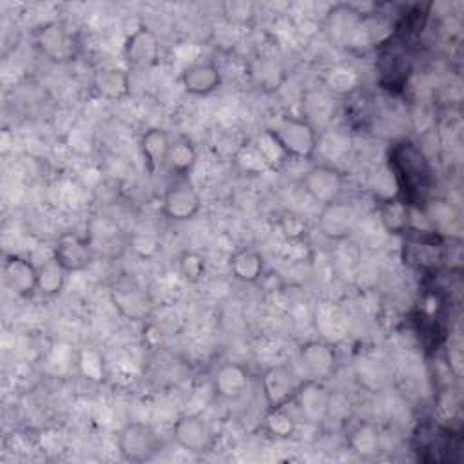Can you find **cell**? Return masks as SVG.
Returning <instances> with one entry per match:
<instances>
[{"label":"cell","instance_id":"6","mask_svg":"<svg viewBox=\"0 0 464 464\" xmlns=\"http://www.w3.org/2000/svg\"><path fill=\"white\" fill-rule=\"evenodd\" d=\"M160 210L163 218L176 223L190 221L198 216V212L201 210V196L194 183L188 179V176L176 178L174 183L167 187L161 198Z\"/></svg>","mask_w":464,"mask_h":464},{"label":"cell","instance_id":"30","mask_svg":"<svg viewBox=\"0 0 464 464\" xmlns=\"http://www.w3.org/2000/svg\"><path fill=\"white\" fill-rule=\"evenodd\" d=\"M277 227L288 241H299L308 234V221L295 210H283L277 218Z\"/></svg>","mask_w":464,"mask_h":464},{"label":"cell","instance_id":"12","mask_svg":"<svg viewBox=\"0 0 464 464\" xmlns=\"http://www.w3.org/2000/svg\"><path fill=\"white\" fill-rule=\"evenodd\" d=\"M123 58L130 69H149L160 60V40L147 25H138L123 42Z\"/></svg>","mask_w":464,"mask_h":464},{"label":"cell","instance_id":"7","mask_svg":"<svg viewBox=\"0 0 464 464\" xmlns=\"http://www.w3.org/2000/svg\"><path fill=\"white\" fill-rule=\"evenodd\" d=\"M172 439L181 450L201 455L214 448L216 433L201 413H185L172 424Z\"/></svg>","mask_w":464,"mask_h":464},{"label":"cell","instance_id":"9","mask_svg":"<svg viewBox=\"0 0 464 464\" xmlns=\"http://www.w3.org/2000/svg\"><path fill=\"white\" fill-rule=\"evenodd\" d=\"M304 192L321 207L335 203L341 199L344 188L343 172L328 163L312 165L303 178Z\"/></svg>","mask_w":464,"mask_h":464},{"label":"cell","instance_id":"3","mask_svg":"<svg viewBox=\"0 0 464 464\" xmlns=\"http://www.w3.org/2000/svg\"><path fill=\"white\" fill-rule=\"evenodd\" d=\"M116 446L123 460L149 462L161 453L163 440L150 424L130 420L120 428L116 435Z\"/></svg>","mask_w":464,"mask_h":464},{"label":"cell","instance_id":"4","mask_svg":"<svg viewBox=\"0 0 464 464\" xmlns=\"http://www.w3.org/2000/svg\"><path fill=\"white\" fill-rule=\"evenodd\" d=\"M36 49L56 63H65L74 60L80 51L76 34L62 22H45L34 31Z\"/></svg>","mask_w":464,"mask_h":464},{"label":"cell","instance_id":"11","mask_svg":"<svg viewBox=\"0 0 464 464\" xmlns=\"http://www.w3.org/2000/svg\"><path fill=\"white\" fill-rule=\"evenodd\" d=\"M297 361L304 379L324 381L337 368V352L323 341H308L299 348Z\"/></svg>","mask_w":464,"mask_h":464},{"label":"cell","instance_id":"20","mask_svg":"<svg viewBox=\"0 0 464 464\" xmlns=\"http://www.w3.org/2000/svg\"><path fill=\"white\" fill-rule=\"evenodd\" d=\"M92 91L107 102H121L130 94V76L120 67H100L92 74Z\"/></svg>","mask_w":464,"mask_h":464},{"label":"cell","instance_id":"22","mask_svg":"<svg viewBox=\"0 0 464 464\" xmlns=\"http://www.w3.org/2000/svg\"><path fill=\"white\" fill-rule=\"evenodd\" d=\"M228 266L237 281L257 283L265 272V257L252 246H241L230 256Z\"/></svg>","mask_w":464,"mask_h":464},{"label":"cell","instance_id":"34","mask_svg":"<svg viewBox=\"0 0 464 464\" xmlns=\"http://www.w3.org/2000/svg\"><path fill=\"white\" fill-rule=\"evenodd\" d=\"M223 9L232 20H246L254 14V5L248 2H227L223 4Z\"/></svg>","mask_w":464,"mask_h":464},{"label":"cell","instance_id":"33","mask_svg":"<svg viewBox=\"0 0 464 464\" xmlns=\"http://www.w3.org/2000/svg\"><path fill=\"white\" fill-rule=\"evenodd\" d=\"M129 246L130 250L141 257V259H150L154 257L160 248H161V243L156 236L152 234H147V232H134L130 237H129Z\"/></svg>","mask_w":464,"mask_h":464},{"label":"cell","instance_id":"5","mask_svg":"<svg viewBox=\"0 0 464 464\" xmlns=\"http://www.w3.org/2000/svg\"><path fill=\"white\" fill-rule=\"evenodd\" d=\"M332 392L326 388L324 381L303 379L292 402L297 417L310 426H319L330 415Z\"/></svg>","mask_w":464,"mask_h":464},{"label":"cell","instance_id":"17","mask_svg":"<svg viewBox=\"0 0 464 464\" xmlns=\"http://www.w3.org/2000/svg\"><path fill=\"white\" fill-rule=\"evenodd\" d=\"M179 82L187 94L207 96L221 87L223 78H221L219 67L214 62L203 60V62H194L187 65L181 71Z\"/></svg>","mask_w":464,"mask_h":464},{"label":"cell","instance_id":"18","mask_svg":"<svg viewBox=\"0 0 464 464\" xmlns=\"http://www.w3.org/2000/svg\"><path fill=\"white\" fill-rule=\"evenodd\" d=\"M317 223L323 236L330 239H344L357 225V212L350 203L339 199L323 207Z\"/></svg>","mask_w":464,"mask_h":464},{"label":"cell","instance_id":"32","mask_svg":"<svg viewBox=\"0 0 464 464\" xmlns=\"http://www.w3.org/2000/svg\"><path fill=\"white\" fill-rule=\"evenodd\" d=\"M350 444H352L353 451H357L361 455H370V453L377 451V448H379V435L370 424H362L352 433Z\"/></svg>","mask_w":464,"mask_h":464},{"label":"cell","instance_id":"1","mask_svg":"<svg viewBox=\"0 0 464 464\" xmlns=\"http://www.w3.org/2000/svg\"><path fill=\"white\" fill-rule=\"evenodd\" d=\"M268 132L286 154V158L312 160L317 150V132L314 125L304 118L283 116L276 121L274 127L268 129Z\"/></svg>","mask_w":464,"mask_h":464},{"label":"cell","instance_id":"24","mask_svg":"<svg viewBox=\"0 0 464 464\" xmlns=\"http://www.w3.org/2000/svg\"><path fill=\"white\" fill-rule=\"evenodd\" d=\"M65 279H67V270L53 256L36 266L38 292L47 297L58 295L65 286Z\"/></svg>","mask_w":464,"mask_h":464},{"label":"cell","instance_id":"2","mask_svg":"<svg viewBox=\"0 0 464 464\" xmlns=\"http://www.w3.org/2000/svg\"><path fill=\"white\" fill-rule=\"evenodd\" d=\"M397 188L406 190L410 198L420 196V190L428 188L430 167L422 152L413 143H401L392 154L390 167Z\"/></svg>","mask_w":464,"mask_h":464},{"label":"cell","instance_id":"13","mask_svg":"<svg viewBox=\"0 0 464 464\" xmlns=\"http://www.w3.org/2000/svg\"><path fill=\"white\" fill-rule=\"evenodd\" d=\"M53 257L67 270V274H71L87 270L94 259V252L89 239L74 232H65L56 239Z\"/></svg>","mask_w":464,"mask_h":464},{"label":"cell","instance_id":"14","mask_svg":"<svg viewBox=\"0 0 464 464\" xmlns=\"http://www.w3.org/2000/svg\"><path fill=\"white\" fill-rule=\"evenodd\" d=\"M2 277L5 288L16 297H29L38 290L36 266L24 256L7 254L2 263Z\"/></svg>","mask_w":464,"mask_h":464},{"label":"cell","instance_id":"27","mask_svg":"<svg viewBox=\"0 0 464 464\" xmlns=\"http://www.w3.org/2000/svg\"><path fill=\"white\" fill-rule=\"evenodd\" d=\"M265 428L270 435L277 439H290L295 433V420L288 413L286 406L283 408H268L265 413Z\"/></svg>","mask_w":464,"mask_h":464},{"label":"cell","instance_id":"16","mask_svg":"<svg viewBox=\"0 0 464 464\" xmlns=\"http://www.w3.org/2000/svg\"><path fill=\"white\" fill-rule=\"evenodd\" d=\"M212 390L223 401H237L250 390V375L239 362H223L212 375Z\"/></svg>","mask_w":464,"mask_h":464},{"label":"cell","instance_id":"26","mask_svg":"<svg viewBox=\"0 0 464 464\" xmlns=\"http://www.w3.org/2000/svg\"><path fill=\"white\" fill-rule=\"evenodd\" d=\"M326 14H328V24H330L328 27H330V31H334L337 36H341L348 44L364 13H361L353 5L337 4Z\"/></svg>","mask_w":464,"mask_h":464},{"label":"cell","instance_id":"10","mask_svg":"<svg viewBox=\"0 0 464 464\" xmlns=\"http://www.w3.org/2000/svg\"><path fill=\"white\" fill-rule=\"evenodd\" d=\"M379 82L388 89H401L408 82L411 72V60L406 49L393 44L392 38L379 47V58L375 62Z\"/></svg>","mask_w":464,"mask_h":464},{"label":"cell","instance_id":"23","mask_svg":"<svg viewBox=\"0 0 464 464\" xmlns=\"http://www.w3.org/2000/svg\"><path fill=\"white\" fill-rule=\"evenodd\" d=\"M196 160H198V150L192 140L187 136H178L170 141L165 165L176 178H185L194 169Z\"/></svg>","mask_w":464,"mask_h":464},{"label":"cell","instance_id":"21","mask_svg":"<svg viewBox=\"0 0 464 464\" xmlns=\"http://www.w3.org/2000/svg\"><path fill=\"white\" fill-rule=\"evenodd\" d=\"M172 138L163 127H149L140 136V150L143 163L150 174H156L167 163Z\"/></svg>","mask_w":464,"mask_h":464},{"label":"cell","instance_id":"15","mask_svg":"<svg viewBox=\"0 0 464 464\" xmlns=\"http://www.w3.org/2000/svg\"><path fill=\"white\" fill-rule=\"evenodd\" d=\"M111 301L129 321H143L150 312V299L147 292L134 281H118L111 288Z\"/></svg>","mask_w":464,"mask_h":464},{"label":"cell","instance_id":"8","mask_svg":"<svg viewBox=\"0 0 464 464\" xmlns=\"http://www.w3.org/2000/svg\"><path fill=\"white\" fill-rule=\"evenodd\" d=\"M304 377H299L290 364L268 366L261 375V390L268 408L288 406Z\"/></svg>","mask_w":464,"mask_h":464},{"label":"cell","instance_id":"29","mask_svg":"<svg viewBox=\"0 0 464 464\" xmlns=\"http://www.w3.org/2000/svg\"><path fill=\"white\" fill-rule=\"evenodd\" d=\"M381 216L382 223L386 225L388 230L392 232H406L408 230V205L402 201L395 199H386L382 201Z\"/></svg>","mask_w":464,"mask_h":464},{"label":"cell","instance_id":"19","mask_svg":"<svg viewBox=\"0 0 464 464\" xmlns=\"http://www.w3.org/2000/svg\"><path fill=\"white\" fill-rule=\"evenodd\" d=\"M413 448L422 460H444L450 450V430L440 424H419L413 433Z\"/></svg>","mask_w":464,"mask_h":464},{"label":"cell","instance_id":"31","mask_svg":"<svg viewBox=\"0 0 464 464\" xmlns=\"http://www.w3.org/2000/svg\"><path fill=\"white\" fill-rule=\"evenodd\" d=\"M237 161L243 165V169L246 172H259V170H266L270 169V161L266 160V156L263 154V150L259 149L257 141H250L246 145L241 147V150L237 152Z\"/></svg>","mask_w":464,"mask_h":464},{"label":"cell","instance_id":"28","mask_svg":"<svg viewBox=\"0 0 464 464\" xmlns=\"http://www.w3.org/2000/svg\"><path fill=\"white\" fill-rule=\"evenodd\" d=\"M178 270L181 277L188 283H198L203 279L207 272V261L205 256L199 254L198 250H185L178 257Z\"/></svg>","mask_w":464,"mask_h":464},{"label":"cell","instance_id":"25","mask_svg":"<svg viewBox=\"0 0 464 464\" xmlns=\"http://www.w3.org/2000/svg\"><path fill=\"white\" fill-rule=\"evenodd\" d=\"M406 248V261L410 265H415L417 268H433L442 259L440 245L435 241H428L422 237H411Z\"/></svg>","mask_w":464,"mask_h":464}]
</instances>
